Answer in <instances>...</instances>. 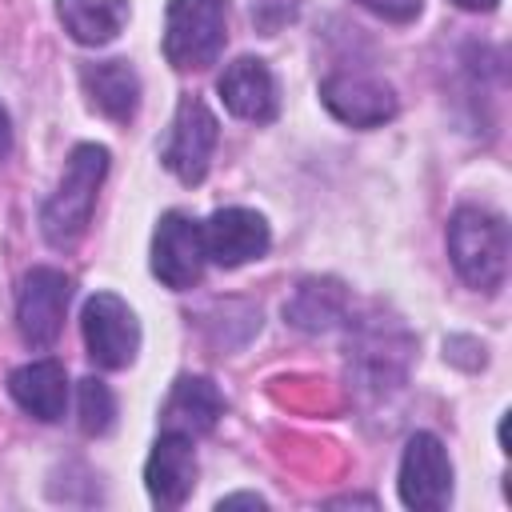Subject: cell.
Listing matches in <instances>:
<instances>
[{
  "label": "cell",
  "mask_w": 512,
  "mask_h": 512,
  "mask_svg": "<svg viewBox=\"0 0 512 512\" xmlns=\"http://www.w3.org/2000/svg\"><path fill=\"white\" fill-rule=\"evenodd\" d=\"M80 84H84V92H88L96 112H104L108 120H132V112L140 104V76L132 72L128 60L84 64Z\"/></svg>",
  "instance_id": "9a60e30c"
},
{
  "label": "cell",
  "mask_w": 512,
  "mask_h": 512,
  "mask_svg": "<svg viewBox=\"0 0 512 512\" xmlns=\"http://www.w3.org/2000/svg\"><path fill=\"white\" fill-rule=\"evenodd\" d=\"M456 8H468V12H492L500 0H452Z\"/></svg>",
  "instance_id": "44dd1931"
},
{
  "label": "cell",
  "mask_w": 512,
  "mask_h": 512,
  "mask_svg": "<svg viewBox=\"0 0 512 512\" xmlns=\"http://www.w3.org/2000/svg\"><path fill=\"white\" fill-rule=\"evenodd\" d=\"M452 496V460L432 432H416L400 460V500L416 512H440Z\"/></svg>",
  "instance_id": "8992f818"
},
{
  "label": "cell",
  "mask_w": 512,
  "mask_h": 512,
  "mask_svg": "<svg viewBox=\"0 0 512 512\" xmlns=\"http://www.w3.org/2000/svg\"><path fill=\"white\" fill-rule=\"evenodd\" d=\"M216 508H220V512H224V508H264V500H260L256 492H236V496H224Z\"/></svg>",
  "instance_id": "ffe728a7"
},
{
  "label": "cell",
  "mask_w": 512,
  "mask_h": 512,
  "mask_svg": "<svg viewBox=\"0 0 512 512\" xmlns=\"http://www.w3.org/2000/svg\"><path fill=\"white\" fill-rule=\"evenodd\" d=\"M60 24L76 44H112L128 20V0H56Z\"/></svg>",
  "instance_id": "2e32d148"
},
{
  "label": "cell",
  "mask_w": 512,
  "mask_h": 512,
  "mask_svg": "<svg viewBox=\"0 0 512 512\" xmlns=\"http://www.w3.org/2000/svg\"><path fill=\"white\" fill-rule=\"evenodd\" d=\"M204 256L220 268H240L268 252V224L252 208H220L200 224Z\"/></svg>",
  "instance_id": "30bf717a"
},
{
  "label": "cell",
  "mask_w": 512,
  "mask_h": 512,
  "mask_svg": "<svg viewBox=\"0 0 512 512\" xmlns=\"http://www.w3.org/2000/svg\"><path fill=\"white\" fill-rule=\"evenodd\" d=\"M76 400H80V428H84L88 436H104V432L112 428V420H116V400H112V388H108L104 380L88 376V380H80Z\"/></svg>",
  "instance_id": "ac0fdd59"
},
{
  "label": "cell",
  "mask_w": 512,
  "mask_h": 512,
  "mask_svg": "<svg viewBox=\"0 0 512 512\" xmlns=\"http://www.w3.org/2000/svg\"><path fill=\"white\" fill-rule=\"evenodd\" d=\"M144 484L148 496L160 508H180L196 484V456H192V440L180 432H160L148 464H144Z\"/></svg>",
  "instance_id": "8fae6325"
},
{
  "label": "cell",
  "mask_w": 512,
  "mask_h": 512,
  "mask_svg": "<svg viewBox=\"0 0 512 512\" xmlns=\"http://www.w3.org/2000/svg\"><path fill=\"white\" fill-rule=\"evenodd\" d=\"M204 260H208V256H204L200 224L188 220L184 212L160 216L156 236H152V272H156L168 288L184 292V288H192V284L204 276Z\"/></svg>",
  "instance_id": "ba28073f"
},
{
  "label": "cell",
  "mask_w": 512,
  "mask_h": 512,
  "mask_svg": "<svg viewBox=\"0 0 512 512\" xmlns=\"http://www.w3.org/2000/svg\"><path fill=\"white\" fill-rule=\"evenodd\" d=\"M68 296H72V284H68V276L60 268H32L24 276L20 304H16V324H20L24 344L48 348L60 336L64 312H68Z\"/></svg>",
  "instance_id": "52a82bcc"
},
{
  "label": "cell",
  "mask_w": 512,
  "mask_h": 512,
  "mask_svg": "<svg viewBox=\"0 0 512 512\" xmlns=\"http://www.w3.org/2000/svg\"><path fill=\"white\" fill-rule=\"evenodd\" d=\"M360 8H368V12H376L380 20H392V24H408V20H416L420 16V4L424 0H356Z\"/></svg>",
  "instance_id": "d6986e66"
},
{
  "label": "cell",
  "mask_w": 512,
  "mask_h": 512,
  "mask_svg": "<svg viewBox=\"0 0 512 512\" xmlns=\"http://www.w3.org/2000/svg\"><path fill=\"white\" fill-rule=\"evenodd\" d=\"M344 308L348 292L340 288V280H304L284 304V316L304 332H324L344 316Z\"/></svg>",
  "instance_id": "e0dca14e"
},
{
  "label": "cell",
  "mask_w": 512,
  "mask_h": 512,
  "mask_svg": "<svg viewBox=\"0 0 512 512\" xmlns=\"http://www.w3.org/2000/svg\"><path fill=\"white\" fill-rule=\"evenodd\" d=\"M220 412H224V396H220V388L212 380H204V376H180L172 384L164 408H160V424H164V432H180V436L192 440V436L212 432L216 420H220Z\"/></svg>",
  "instance_id": "4fadbf2b"
},
{
  "label": "cell",
  "mask_w": 512,
  "mask_h": 512,
  "mask_svg": "<svg viewBox=\"0 0 512 512\" xmlns=\"http://www.w3.org/2000/svg\"><path fill=\"white\" fill-rule=\"evenodd\" d=\"M220 100L232 116L240 120H252V124H268L276 116V80L268 72L264 60L256 56H240L224 68L220 76Z\"/></svg>",
  "instance_id": "7c38bea8"
},
{
  "label": "cell",
  "mask_w": 512,
  "mask_h": 512,
  "mask_svg": "<svg viewBox=\"0 0 512 512\" xmlns=\"http://www.w3.org/2000/svg\"><path fill=\"white\" fill-rule=\"evenodd\" d=\"M320 100L336 120H344L352 128H376L396 116L392 88L364 72H332L320 84Z\"/></svg>",
  "instance_id": "9c48e42d"
},
{
  "label": "cell",
  "mask_w": 512,
  "mask_h": 512,
  "mask_svg": "<svg viewBox=\"0 0 512 512\" xmlns=\"http://www.w3.org/2000/svg\"><path fill=\"white\" fill-rule=\"evenodd\" d=\"M228 40L224 0H172L164 20V56L180 72H200L216 64Z\"/></svg>",
  "instance_id": "3957f363"
},
{
  "label": "cell",
  "mask_w": 512,
  "mask_h": 512,
  "mask_svg": "<svg viewBox=\"0 0 512 512\" xmlns=\"http://www.w3.org/2000/svg\"><path fill=\"white\" fill-rule=\"evenodd\" d=\"M8 392H12V400H16L28 416L52 424V420L64 416V404H68V376H64V364H60V360H32V364H24V368H16V372L8 376Z\"/></svg>",
  "instance_id": "5bb4252c"
},
{
  "label": "cell",
  "mask_w": 512,
  "mask_h": 512,
  "mask_svg": "<svg viewBox=\"0 0 512 512\" xmlns=\"http://www.w3.org/2000/svg\"><path fill=\"white\" fill-rule=\"evenodd\" d=\"M80 328H84V344H88V356L96 368H128L136 360L140 324H136V312L120 296H112V292L88 296Z\"/></svg>",
  "instance_id": "277c9868"
},
{
  "label": "cell",
  "mask_w": 512,
  "mask_h": 512,
  "mask_svg": "<svg viewBox=\"0 0 512 512\" xmlns=\"http://www.w3.org/2000/svg\"><path fill=\"white\" fill-rule=\"evenodd\" d=\"M8 144H12V128H8V112L0 108V160H4V152H8Z\"/></svg>",
  "instance_id": "7402d4cb"
},
{
  "label": "cell",
  "mask_w": 512,
  "mask_h": 512,
  "mask_svg": "<svg viewBox=\"0 0 512 512\" xmlns=\"http://www.w3.org/2000/svg\"><path fill=\"white\" fill-rule=\"evenodd\" d=\"M448 256L468 288L496 292L508 276V228L496 212L456 208L448 220Z\"/></svg>",
  "instance_id": "7a4b0ae2"
},
{
  "label": "cell",
  "mask_w": 512,
  "mask_h": 512,
  "mask_svg": "<svg viewBox=\"0 0 512 512\" xmlns=\"http://www.w3.org/2000/svg\"><path fill=\"white\" fill-rule=\"evenodd\" d=\"M216 136H220V124H216L212 108L204 100H196V96H184L180 108H176L164 156H160L164 168L172 176H180L184 184H200L208 176V164H212V152H216Z\"/></svg>",
  "instance_id": "5b68a950"
},
{
  "label": "cell",
  "mask_w": 512,
  "mask_h": 512,
  "mask_svg": "<svg viewBox=\"0 0 512 512\" xmlns=\"http://www.w3.org/2000/svg\"><path fill=\"white\" fill-rule=\"evenodd\" d=\"M104 172H108V152L100 144H76L72 148L56 192L40 208V232L52 248H72L88 232Z\"/></svg>",
  "instance_id": "6da1fadb"
}]
</instances>
